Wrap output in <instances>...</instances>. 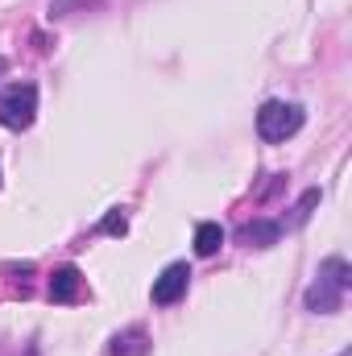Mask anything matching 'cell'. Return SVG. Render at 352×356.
Segmentation results:
<instances>
[{
  "label": "cell",
  "mask_w": 352,
  "mask_h": 356,
  "mask_svg": "<svg viewBox=\"0 0 352 356\" xmlns=\"http://www.w3.org/2000/svg\"><path fill=\"white\" fill-rule=\"evenodd\" d=\"M349 290H352V266L344 257H328L319 266V273L311 277V286L303 290V307L311 315H336L344 307Z\"/></svg>",
  "instance_id": "6da1fadb"
},
{
  "label": "cell",
  "mask_w": 352,
  "mask_h": 356,
  "mask_svg": "<svg viewBox=\"0 0 352 356\" xmlns=\"http://www.w3.org/2000/svg\"><path fill=\"white\" fill-rule=\"evenodd\" d=\"M303 108L298 104H286V99H265L262 112H257V137L265 145H282L290 141L298 129H303Z\"/></svg>",
  "instance_id": "7a4b0ae2"
},
{
  "label": "cell",
  "mask_w": 352,
  "mask_h": 356,
  "mask_svg": "<svg viewBox=\"0 0 352 356\" xmlns=\"http://www.w3.org/2000/svg\"><path fill=\"white\" fill-rule=\"evenodd\" d=\"M33 116H38V88L33 83H13L0 95V124L4 129L21 133L33 124Z\"/></svg>",
  "instance_id": "3957f363"
},
{
  "label": "cell",
  "mask_w": 352,
  "mask_h": 356,
  "mask_svg": "<svg viewBox=\"0 0 352 356\" xmlns=\"http://www.w3.org/2000/svg\"><path fill=\"white\" fill-rule=\"evenodd\" d=\"M186 286H191V266L186 261H170L154 277V307H175L178 298H186Z\"/></svg>",
  "instance_id": "277c9868"
},
{
  "label": "cell",
  "mask_w": 352,
  "mask_h": 356,
  "mask_svg": "<svg viewBox=\"0 0 352 356\" xmlns=\"http://www.w3.org/2000/svg\"><path fill=\"white\" fill-rule=\"evenodd\" d=\"M88 294V282H83V273L75 266H63L54 269V277H50V302H58V307H71V302H79Z\"/></svg>",
  "instance_id": "5b68a950"
},
{
  "label": "cell",
  "mask_w": 352,
  "mask_h": 356,
  "mask_svg": "<svg viewBox=\"0 0 352 356\" xmlns=\"http://www.w3.org/2000/svg\"><path fill=\"white\" fill-rule=\"evenodd\" d=\"M282 232H286V224H282V220H249V224H241V228H237V241H241V245H249V249H269V245H278V241H282Z\"/></svg>",
  "instance_id": "8992f818"
},
{
  "label": "cell",
  "mask_w": 352,
  "mask_h": 356,
  "mask_svg": "<svg viewBox=\"0 0 352 356\" xmlns=\"http://www.w3.org/2000/svg\"><path fill=\"white\" fill-rule=\"evenodd\" d=\"M150 348H154V340H150L145 327H125V332L112 336L108 356H150Z\"/></svg>",
  "instance_id": "52a82bcc"
},
{
  "label": "cell",
  "mask_w": 352,
  "mask_h": 356,
  "mask_svg": "<svg viewBox=\"0 0 352 356\" xmlns=\"http://www.w3.org/2000/svg\"><path fill=\"white\" fill-rule=\"evenodd\" d=\"M220 245H224V228H220L216 220H203V224L195 228V253H199V257H216Z\"/></svg>",
  "instance_id": "ba28073f"
},
{
  "label": "cell",
  "mask_w": 352,
  "mask_h": 356,
  "mask_svg": "<svg viewBox=\"0 0 352 356\" xmlns=\"http://www.w3.org/2000/svg\"><path fill=\"white\" fill-rule=\"evenodd\" d=\"M108 0H50V17L58 21V17H71V13H91V8H104Z\"/></svg>",
  "instance_id": "9c48e42d"
},
{
  "label": "cell",
  "mask_w": 352,
  "mask_h": 356,
  "mask_svg": "<svg viewBox=\"0 0 352 356\" xmlns=\"http://www.w3.org/2000/svg\"><path fill=\"white\" fill-rule=\"evenodd\" d=\"M99 232H104V236H125V232H129V216H125L120 207H112V211L99 220Z\"/></svg>",
  "instance_id": "30bf717a"
},
{
  "label": "cell",
  "mask_w": 352,
  "mask_h": 356,
  "mask_svg": "<svg viewBox=\"0 0 352 356\" xmlns=\"http://www.w3.org/2000/svg\"><path fill=\"white\" fill-rule=\"evenodd\" d=\"M315 203H319V191H307V195L298 199V207H294V224H303V220L311 216V207H315Z\"/></svg>",
  "instance_id": "8fae6325"
},
{
  "label": "cell",
  "mask_w": 352,
  "mask_h": 356,
  "mask_svg": "<svg viewBox=\"0 0 352 356\" xmlns=\"http://www.w3.org/2000/svg\"><path fill=\"white\" fill-rule=\"evenodd\" d=\"M340 356H352V353H349V348H344V353H340Z\"/></svg>",
  "instance_id": "7c38bea8"
}]
</instances>
